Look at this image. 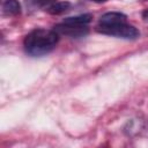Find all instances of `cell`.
<instances>
[{
	"label": "cell",
	"instance_id": "8",
	"mask_svg": "<svg viewBox=\"0 0 148 148\" xmlns=\"http://www.w3.org/2000/svg\"><path fill=\"white\" fill-rule=\"evenodd\" d=\"M54 2V0H27V3H29L31 7L34 8H39V7H44V8H49L52 3Z\"/></svg>",
	"mask_w": 148,
	"mask_h": 148
},
{
	"label": "cell",
	"instance_id": "10",
	"mask_svg": "<svg viewBox=\"0 0 148 148\" xmlns=\"http://www.w3.org/2000/svg\"><path fill=\"white\" fill-rule=\"evenodd\" d=\"M90 1H94V2H98V3H101V2H105V1H108V0H90Z\"/></svg>",
	"mask_w": 148,
	"mask_h": 148
},
{
	"label": "cell",
	"instance_id": "5",
	"mask_svg": "<svg viewBox=\"0 0 148 148\" xmlns=\"http://www.w3.org/2000/svg\"><path fill=\"white\" fill-rule=\"evenodd\" d=\"M2 10L7 15H17L21 13V5L17 0H6L2 5Z\"/></svg>",
	"mask_w": 148,
	"mask_h": 148
},
{
	"label": "cell",
	"instance_id": "3",
	"mask_svg": "<svg viewBox=\"0 0 148 148\" xmlns=\"http://www.w3.org/2000/svg\"><path fill=\"white\" fill-rule=\"evenodd\" d=\"M53 30L57 31L59 35H65V36L73 37V38L84 37L89 32V29H88L87 25L71 24V23H65V22L54 25Z\"/></svg>",
	"mask_w": 148,
	"mask_h": 148
},
{
	"label": "cell",
	"instance_id": "1",
	"mask_svg": "<svg viewBox=\"0 0 148 148\" xmlns=\"http://www.w3.org/2000/svg\"><path fill=\"white\" fill-rule=\"evenodd\" d=\"M59 40V34L49 29H35L30 31L23 42L24 50L32 57H40L51 52Z\"/></svg>",
	"mask_w": 148,
	"mask_h": 148
},
{
	"label": "cell",
	"instance_id": "6",
	"mask_svg": "<svg viewBox=\"0 0 148 148\" xmlns=\"http://www.w3.org/2000/svg\"><path fill=\"white\" fill-rule=\"evenodd\" d=\"M71 7V3L68 1H54L46 10L50 13V14H53V15H58V14H61L66 10H68Z\"/></svg>",
	"mask_w": 148,
	"mask_h": 148
},
{
	"label": "cell",
	"instance_id": "4",
	"mask_svg": "<svg viewBox=\"0 0 148 148\" xmlns=\"http://www.w3.org/2000/svg\"><path fill=\"white\" fill-rule=\"evenodd\" d=\"M126 15L118 12H109L101 16L99 23L102 24H110V23H117V22H126Z\"/></svg>",
	"mask_w": 148,
	"mask_h": 148
},
{
	"label": "cell",
	"instance_id": "9",
	"mask_svg": "<svg viewBox=\"0 0 148 148\" xmlns=\"http://www.w3.org/2000/svg\"><path fill=\"white\" fill-rule=\"evenodd\" d=\"M142 17H143L146 21H148V9H146V10L142 12Z\"/></svg>",
	"mask_w": 148,
	"mask_h": 148
},
{
	"label": "cell",
	"instance_id": "7",
	"mask_svg": "<svg viewBox=\"0 0 148 148\" xmlns=\"http://www.w3.org/2000/svg\"><path fill=\"white\" fill-rule=\"evenodd\" d=\"M92 18L91 14H82V15H77V16H72V17H67L64 20L65 23H71V24H80V25H87Z\"/></svg>",
	"mask_w": 148,
	"mask_h": 148
},
{
	"label": "cell",
	"instance_id": "2",
	"mask_svg": "<svg viewBox=\"0 0 148 148\" xmlns=\"http://www.w3.org/2000/svg\"><path fill=\"white\" fill-rule=\"evenodd\" d=\"M96 30L103 35L114 36L124 39H135L140 36V32L138 29L127 22H117V23H110V24H102L98 23L96 27Z\"/></svg>",
	"mask_w": 148,
	"mask_h": 148
}]
</instances>
